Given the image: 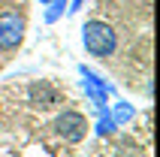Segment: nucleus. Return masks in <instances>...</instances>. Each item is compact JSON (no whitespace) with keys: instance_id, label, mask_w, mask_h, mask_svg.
Segmentation results:
<instances>
[{"instance_id":"nucleus-8","label":"nucleus","mask_w":160,"mask_h":157,"mask_svg":"<svg viewBox=\"0 0 160 157\" xmlns=\"http://www.w3.org/2000/svg\"><path fill=\"white\" fill-rule=\"evenodd\" d=\"M82 91L88 94V100L94 103V109H106V106H109V97L103 94L97 85H91V82H85V78H82Z\"/></svg>"},{"instance_id":"nucleus-2","label":"nucleus","mask_w":160,"mask_h":157,"mask_svg":"<svg viewBox=\"0 0 160 157\" xmlns=\"http://www.w3.org/2000/svg\"><path fill=\"white\" fill-rule=\"evenodd\" d=\"M24 30H27V21L21 12H15V9L0 12V52H15L24 39Z\"/></svg>"},{"instance_id":"nucleus-4","label":"nucleus","mask_w":160,"mask_h":157,"mask_svg":"<svg viewBox=\"0 0 160 157\" xmlns=\"http://www.w3.org/2000/svg\"><path fill=\"white\" fill-rule=\"evenodd\" d=\"M27 100L33 109H52V106H58V91L52 82H33L27 88Z\"/></svg>"},{"instance_id":"nucleus-9","label":"nucleus","mask_w":160,"mask_h":157,"mask_svg":"<svg viewBox=\"0 0 160 157\" xmlns=\"http://www.w3.org/2000/svg\"><path fill=\"white\" fill-rule=\"evenodd\" d=\"M115 130H118V124H115V118L109 115V109L100 112L97 115V124H94V133H97V136H112Z\"/></svg>"},{"instance_id":"nucleus-1","label":"nucleus","mask_w":160,"mask_h":157,"mask_svg":"<svg viewBox=\"0 0 160 157\" xmlns=\"http://www.w3.org/2000/svg\"><path fill=\"white\" fill-rule=\"evenodd\" d=\"M82 45L91 58H112L118 48V30L103 18H91L82 24Z\"/></svg>"},{"instance_id":"nucleus-11","label":"nucleus","mask_w":160,"mask_h":157,"mask_svg":"<svg viewBox=\"0 0 160 157\" xmlns=\"http://www.w3.org/2000/svg\"><path fill=\"white\" fill-rule=\"evenodd\" d=\"M39 3H42V6H45V3H52V0H39Z\"/></svg>"},{"instance_id":"nucleus-10","label":"nucleus","mask_w":160,"mask_h":157,"mask_svg":"<svg viewBox=\"0 0 160 157\" xmlns=\"http://www.w3.org/2000/svg\"><path fill=\"white\" fill-rule=\"evenodd\" d=\"M88 0H70V6H67V15H79L82 9H85Z\"/></svg>"},{"instance_id":"nucleus-5","label":"nucleus","mask_w":160,"mask_h":157,"mask_svg":"<svg viewBox=\"0 0 160 157\" xmlns=\"http://www.w3.org/2000/svg\"><path fill=\"white\" fill-rule=\"evenodd\" d=\"M79 76L85 78V82H91V85H97V88H100V91H103L106 97H121V94H118V88L112 85V82H106V78L100 76V73H94V70L88 67V63H79Z\"/></svg>"},{"instance_id":"nucleus-3","label":"nucleus","mask_w":160,"mask_h":157,"mask_svg":"<svg viewBox=\"0 0 160 157\" xmlns=\"http://www.w3.org/2000/svg\"><path fill=\"white\" fill-rule=\"evenodd\" d=\"M54 133L76 145V142H82L88 136V118L82 112H76V109H67V112H61L54 118Z\"/></svg>"},{"instance_id":"nucleus-7","label":"nucleus","mask_w":160,"mask_h":157,"mask_svg":"<svg viewBox=\"0 0 160 157\" xmlns=\"http://www.w3.org/2000/svg\"><path fill=\"white\" fill-rule=\"evenodd\" d=\"M67 6H70V0H52V3H45L42 21L45 24H58V21L67 15Z\"/></svg>"},{"instance_id":"nucleus-6","label":"nucleus","mask_w":160,"mask_h":157,"mask_svg":"<svg viewBox=\"0 0 160 157\" xmlns=\"http://www.w3.org/2000/svg\"><path fill=\"white\" fill-rule=\"evenodd\" d=\"M109 115L115 118V124L121 127V124H130L136 118V106L133 103H127V100H121V97H115V106L109 109Z\"/></svg>"}]
</instances>
